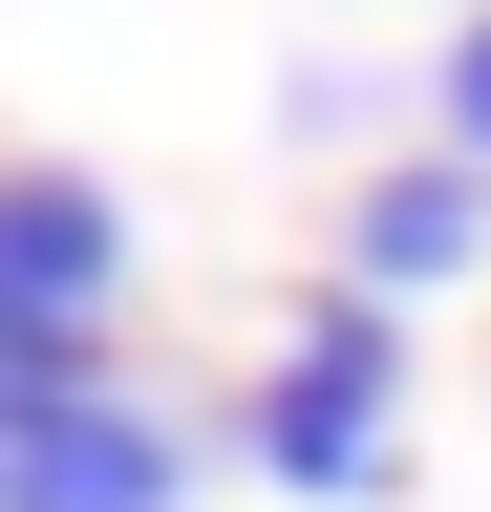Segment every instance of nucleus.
<instances>
[{"label":"nucleus","mask_w":491,"mask_h":512,"mask_svg":"<svg viewBox=\"0 0 491 512\" xmlns=\"http://www.w3.org/2000/svg\"><path fill=\"white\" fill-rule=\"evenodd\" d=\"M235 448H257L278 491L363 512V491L406 470V320H385V299H299L278 363H257V406H235Z\"/></svg>","instance_id":"obj_1"},{"label":"nucleus","mask_w":491,"mask_h":512,"mask_svg":"<svg viewBox=\"0 0 491 512\" xmlns=\"http://www.w3.org/2000/svg\"><path fill=\"white\" fill-rule=\"evenodd\" d=\"M107 299H129V192H107V171H43V150H0V320L107 342Z\"/></svg>","instance_id":"obj_2"},{"label":"nucleus","mask_w":491,"mask_h":512,"mask_svg":"<svg viewBox=\"0 0 491 512\" xmlns=\"http://www.w3.org/2000/svg\"><path fill=\"white\" fill-rule=\"evenodd\" d=\"M193 491V427L171 406H43V427H0V512H171Z\"/></svg>","instance_id":"obj_3"},{"label":"nucleus","mask_w":491,"mask_h":512,"mask_svg":"<svg viewBox=\"0 0 491 512\" xmlns=\"http://www.w3.org/2000/svg\"><path fill=\"white\" fill-rule=\"evenodd\" d=\"M470 256H491V171L470 150H406V171H363L342 192V299H427V278H470Z\"/></svg>","instance_id":"obj_4"},{"label":"nucleus","mask_w":491,"mask_h":512,"mask_svg":"<svg viewBox=\"0 0 491 512\" xmlns=\"http://www.w3.org/2000/svg\"><path fill=\"white\" fill-rule=\"evenodd\" d=\"M449 150L491 171V0H470V43H449Z\"/></svg>","instance_id":"obj_5"}]
</instances>
